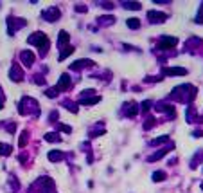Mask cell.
Masks as SVG:
<instances>
[{"instance_id": "cell-3", "label": "cell", "mask_w": 203, "mask_h": 193, "mask_svg": "<svg viewBox=\"0 0 203 193\" xmlns=\"http://www.w3.org/2000/svg\"><path fill=\"white\" fill-rule=\"evenodd\" d=\"M33 60H34V54L31 51H24L22 52V61L25 63V65H31V63H33Z\"/></svg>"}, {"instance_id": "cell-9", "label": "cell", "mask_w": 203, "mask_h": 193, "mask_svg": "<svg viewBox=\"0 0 203 193\" xmlns=\"http://www.w3.org/2000/svg\"><path fill=\"white\" fill-rule=\"evenodd\" d=\"M9 152H11V148H9V146L0 144V154H9Z\"/></svg>"}, {"instance_id": "cell-7", "label": "cell", "mask_w": 203, "mask_h": 193, "mask_svg": "<svg viewBox=\"0 0 203 193\" xmlns=\"http://www.w3.org/2000/svg\"><path fill=\"white\" fill-rule=\"evenodd\" d=\"M45 139H47V141H59V135H56V134H47Z\"/></svg>"}, {"instance_id": "cell-4", "label": "cell", "mask_w": 203, "mask_h": 193, "mask_svg": "<svg viewBox=\"0 0 203 193\" xmlns=\"http://www.w3.org/2000/svg\"><path fill=\"white\" fill-rule=\"evenodd\" d=\"M165 72H167V74H174V76H181V74H185V69L174 67V69H165Z\"/></svg>"}, {"instance_id": "cell-6", "label": "cell", "mask_w": 203, "mask_h": 193, "mask_svg": "<svg viewBox=\"0 0 203 193\" xmlns=\"http://www.w3.org/2000/svg\"><path fill=\"white\" fill-rule=\"evenodd\" d=\"M138 25H140V22H138L137 18H130L128 20V27H133V29H138Z\"/></svg>"}, {"instance_id": "cell-11", "label": "cell", "mask_w": 203, "mask_h": 193, "mask_svg": "<svg viewBox=\"0 0 203 193\" xmlns=\"http://www.w3.org/2000/svg\"><path fill=\"white\" fill-rule=\"evenodd\" d=\"M0 108H2V103H0Z\"/></svg>"}, {"instance_id": "cell-2", "label": "cell", "mask_w": 203, "mask_h": 193, "mask_svg": "<svg viewBox=\"0 0 203 193\" xmlns=\"http://www.w3.org/2000/svg\"><path fill=\"white\" fill-rule=\"evenodd\" d=\"M176 44V38H171V36H162L160 38V47H164V49H169V47H174Z\"/></svg>"}, {"instance_id": "cell-1", "label": "cell", "mask_w": 203, "mask_h": 193, "mask_svg": "<svg viewBox=\"0 0 203 193\" xmlns=\"http://www.w3.org/2000/svg\"><path fill=\"white\" fill-rule=\"evenodd\" d=\"M29 44L38 45V47L41 49V52L47 51V38L41 35V33H34V35H31V36H29Z\"/></svg>"}, {"instance_id": "cell-10", "label": "cell", "mask_w": 203, "mask_h": 193, "mask_svg": "<svg viewBox=\"0 0 203 193\" xmlns=\"http://www.w3.org/2000/svg\"><path fill=\"white\" fill-rule=\"evenodd\" d=\"M124 7H128V9H140V4H124Z\"/></svg>"}, {"instance_id": "cell-5", "label": "cell", "mask_w": 203, "mask_h": 193, "mask_svg": "<svg viewBox=\"0 0 203 193\" xmlns=\"http://www.w3.org/2000/svg\"><path fill=\"white\" fill-rule=\"evenodd\" d=\"M58 16H59V11H58V9H50V11H47V15H45L47 20H54V18H58Z\"/></svg>"}, {"instance_id": "cell-8", "label": "cell", "mask_w": 203, "mask_h": 193, "mask_svg": "<svg viewBox=\"0 0 203 193\" xmlns=\"http://www.w3.org/2000/svg\"><path fill=\"white\" fill-rule=\"evenodd\" d=\"M49 157H50L52 161H59V159H61V154H59V152H50Z\"/></svg>"}]
</instances>
